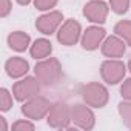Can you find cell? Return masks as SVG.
Segmentation results:
<instances>
[{
	"mask_svg": "<svg viewBox=\"0 0 131 131\" xmlns=\"http://www.w3.org/2000/svg\"><path fill=\"white\" fill-rule=\"evenodd\" d=\"M119 111H120V114H122V119H123V122L131 128V103H120L119 105Z\"/></svg>",
	"mask_w": 131,
	"mask_h": 131,
	"instance_id": "e0dca14e",
	"label": "cell"
},
{
	"mask_svg": "<svg viewBox=\"0 0 131 131\" xmlns=\"http://www.w3.org/2000/svg\"><path fill=\"white\" fill-rule=\"evenodd\" d=\"M102 52L108 57H120L125 52V45L117 37H108L102 46Z\"/></svg>",
	"mask_w": 131,
	"mask_h": 131,
	"instance_id": "4fadbf2b",
	"label": "cell"
},
{
	"mask_svg": "<svg viewBox=\"0 0 131 131\" xmlns=\"http://www.w3.org/2000/svg\"><path fill=\"white\" fill-rule=\"evenodd\" d=\"M129 70H131V60H129Z\"/></svg>",
	"mask_w": 131,
	"mask_h": 131,
	"instance_id": "d4e9b609",
	"label": "cell"
},
{
	"mask_svg": "<svg viewBox=\"0 0 131 131\" xmlns=\"http://www.w3.org/2000/svg\"><path fill=\"white\" fill-rule=\"evenodd\" d=\"M116 34L117 36H120V37H123L126 42H128V45H131V22H128V20H123V22H119L117 25H116Z\"/></svg>",
	"mask_w": 131,
	"mask_h": 131,
	"instance_id": "2e32d148",
	"label": "cell"
},
{
	"mask_svg": "<svg viewBox=\"0 0 131 131\" xmlns=\"http://www.w3.org/2000/svg\"><path fill=\"white\" fill-rule=\"evenodd\" d=\"M82 96L88 105L96 108H102L108 102V91L99 83H88L86 86H83Z\"/></svg>",
	"mask_w": 131,
	"mask_h": 131,
	"instance_id": "7a4b0ae2",
	"label": "cell"
},
{
	"mask_svg": "<svg viewBox=\"0 0 131 131\" xmlns=\"http://www.w3.org/2000/svg\"><path fill=\"white\" fill-rule=\"evenodd\" d=\"M103 37H105V29H103V28L91 26V28H88L86 32L83 34L82 45H83L85 49H96Z\"/></svg>",
	"mask_w": 131,
	"mask_h": 131,
	"instance_id": "8fae6325",
	"label": "cell"
},
{
	"mask_svg": "<svg viewBox=\"0 0 131 131\" xmlns=\"http://www.w3.org/2000/svg\"><path fill=\"white\" fill-rule=\"evenodd\" d=\"M60 22H62V14L56 11V13H49V14H45L40 19H37L36 26L43 34H52V31L60 25Z\"/></svg>",
	"mask_w": 131,
	"mask_h": 131,
	"instance_id": "30bf717a",
	"label": "cell"
},
{
	"mask_svg": "<svg viewBox=\"0 0 131 131\" xmlns=\"http://www.w3.org/2000/svg\"><path fill=\"white\" fill-rule=\"evenodd\" d=\"M39 93V83L32 77H26L25 80H20L14 85V96L17 100L31 99Z\"/></svg>",
	"mask_w": 131,
	"mask_h": 131,
	"instance_id": "52a82bcc",
	"label": "cell"
},
{
	"mask_svg": "<svg viewBox=\"0 0 131 131\" xmlns=\"http://www.w3.org/2000/svg\"><path fill=\"white\" fill-rule=\"evenodd\" d=\"M28 68H29L28 62L20 57H13L6 62V71L11 77H20V76L26 74Z\"/></svg>",
	"mask_w": 131,
	"mask_h": 131,
	"instance_id": "7c38bea8",
	"label": "cell"
},
{
	"mask_svg": "<svg viewBox=\"0 0 131 131\" xmlns=\"http://www.w3.org/2000/svg\"><path fill=\"white\" fill-rule=\"evenodd\" d=\"M70 122V108L65 103H56L49 110L48 123L54 128H67Z\"/></svg>",
	"mask_w": 131,
	"mask_h": 131,
	"instance_id": "277c9868",
	"label": "cell"
},
{
	"mask_svg": "<svg viewBox=\"0 0 131 131\" xmlns=\"http://www.w3.org/2000/svg\"><path fill=\"white\" fill-rule=\"evenodd\" d=\"M79 36H80V25H79V22L68 20L62 26V29L59 31V42L63 43V45H67V46H71V45H74L79 40Z\"/></svg>",
	"mask_w": 131,
	"mask_h": 131,
	"instance_id": "8992f818",
	"label": "cell"
},
{
	"mask_svg": "<svg viewBox=\"0 0 131 131\" xmlns=\"http://www.w3.org/2000/svg\"><path fill=\"white\" fill-rule=\"evenodd\" d=\"M49 110V102L43 97H32L28 103H25V106L22 108L23 114L28 116L29 119H42L46 111Z\"/></svg>",
	"mask_w": 131,
	"mask_h": 131,
	"instance_id": "5b68a950",
	"label": "cell"
},
{
	"mask_svg": "<svg viewBox=\"0 0 131 131\" xmlns=\"http://www.w3.org/2000/svg\"><path fill=\"white\" fill-rule=\"evenodd\" d=\"M120 93H122V96L125 97V99H128V100H131V79H128L123 85H122V88H120Z\"/></svg>",
	"mask_w": 131,
	"mask_h": 131,
	"instance_id": "44dd1931",
	"label": "cell"
},
{
	"mask_svg": "<svg viewBox=\"0 0 131 131\" xmlns=\"http://www.w3.org/2000/svg\"><path fill=\"white\" fill-rule=\"evenodd\" d=\"M51 51H52L51 42H48L45 39H39L34 42V45L31 48V56L34 59H45L51 54Z\"/></svg>",
	"mask_w": 131,
	"mask_h": 131,
	"instance_id": "5bb4252c",
	"label": "cell"
},
{
	"mask_svg": "<svg viewBox=\"0 0 131 131\" xmlns=\"http://www.w3.org/2000/svg\"><path fill=\"white\" fill-rule=\"evenodd\" d=\"M83 14L86 19H90L91 22H97V23H103L105 19H106V14H108V8L103 2H90L86 3L85 9H83Z\"/></svg>",
	"mask_w": 131,
	"mask_h": 131,
	"instance_id": "9c48e42d",
	"label": "cell"
},
{
	"mask_svg": "<svg viewBox=\"0 0 131 131\" xmlns=\"http://www.w3.org/2000/svg\"><path fill=\"white\" fill-rule=\"evenodd\" d=\"M0 97H2V102H0V108H2L3 111L9 110V108L13 106V99L9 97V93H8L5 88L2 90V96H0Z\"/></svg>",
	"mask_w": 131,
	"mask_h": 131,
	"instance_id": "d6986e66",
	"label": "cell"
},
{
	"mask_svg": "<svg viewBox=\"0 0 131 131\" xmlns=\"http://www.w3.org/2000/svg\"><path fill=\"white\" fill-rule=\"evenodd\" d=\"M71 116H73V122L80 128L90 129L94 126V114L91 113V110H88L83 105H76L71 111Z\"/></svg>",
	"mask_w": 131,
	"mask_h": 131,
	"instance_id": "ba28073f",
	"label": "cell"
},
{
	"mask_svg": "<svg viewBox=\"0 0 131 131\" xmlns=\"http://www.w3.org/2000/svg\"><path fill=\"white\" fill-rule=\"evenodd\" d=\"M17 2H19L20 5H28V3L31 2V0H17Z\"/></svg>",
	"mask_w": 131,
	"mask_h": 131,
	"instance_id": "cb8c5ba5",
	"label": "cell"
},
{
	"mask_svg": "<svg viewBox=\"0 0 131 131\" xmlns=\"http://www.w3.org/2000/svg\"><path fill=\"white\" fill-rule=\"evenodd\" d=\"M125 76V65L119 60H108L102 63V77L111 83L116 85L117 82L122 80V77Z\"/></svg>",
	"mask_w": 131,
	"mask_h": 131,
	"instance_id": "3957f363",
	"label": "cell"
},
{
	"mask_svg": "<svg viewBox=\"0 0 131 131\" xmlns=\"http://www.w3.org/2000/svg\"><path fill=\"white\" fill-rule=\"evenodd\" d=\"M2 3H3V6H2V16L5 17V16L9 13V9H11V5H9V0H2Z\"/></svg>",
	"mask_w": 131,
	"mask_h": 131,
	"instance_id": "603a6c76",
	"label": "cell"
},
{
	"mask_svg": "<svg viewBox=\"0 0 131 131\" xmlns=\"http://www.w3.org/2000/svg\"><path fill=\"white\" fill-rule=\"evenodd\" d=\"M8 42H9V46L16 51H25L29 45V36L22 32V31H17V32H13L9 37H8Z\"/></svg>",
	"mask_w": 131,
	"mask_h": 131,
	"instance_id": "9a60e30c",
	"label": "cell"
},
{
	"mask_svg": "<svg viewBox=\"0 0 131 131\" xmlns=\"http://www.w3.org/2000/svg\"><path fill=\"white\" fill-rule=\"evenodd\" d=\"M14 129H34V125L29 122H17L13 125Z\"/></svg>",
	"mask_w": 131,
	"mask_h": 131,
	"instance_id": "7402d4cb",
	"label": "cell"
},
{
	"mask_svg": "<svg viewBox=\"0 0 131 131\" xmlns=\"http://www.w3.org/2000/svg\"><path fill=\"white\" fill-rule=\"evenodd\" d=\"M128 5H129V0H111V8H113V11L117 13V14L126 13Z\"/></svg>",
	"mask_w": 131,
	"mask_h": 131,
	"instance_id": "ac0fdd59",
	"label": "cell"
},
{
	"mask_svg": "<svg viewBox=\"0 0 131 131\" xmlns=\"http://www.w3.org/2000/svg\"><path fill=\"white\" fill-rule=\"evenodd\" d=\"M60 74H62V70L56 59H49V60H45V62H40L36 65V76L45 85L56 83L59 80Z\"/></svg>",
	"mask_w": 131,
	"mask_h": 131,
	"instance_id": "6da1fadb",
	"label": "cell"
},
{
	"mask_svg": "<svg viewBox=\"0 0 131 131\" xmlns=\"http://www.w3.org/2000/svg\"><path fill=\"white\" fill-rule=\"evenodd\" d=\"M56 3H57V0H36V8L45 11V9L52 8Z\"/></svg>",
	"mask_w": 131,
	"mask_h": 131,
	"instance_id": "ffe728a7",
	"label": "cell"
}]
</instances>
